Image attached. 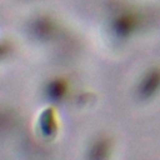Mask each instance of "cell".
<instances>
[{
	"mask_svg": "<svg viewBox=\"0 0 160 160\" xmlns=\"http://www.w3.org/2000/svg\"><path fill=\"white\" fill-rule=\"evenodd\" d=\"M141 24L140 15L131 9H120L115 11L110 20V30L116 39L124 40L130 38Z\"/></svg>",
	"mask_w": 160,
	"mask_h": 160,
	"instance_id": "obj_1",
	"label": "cell"
},
{
	"mask_svg": "<svg viewBox=\"0 0 160 160\" xmlns=\"http://www.w3.org/2000/svg\"><path fill=\"white\" fill-rule=\"evenodd\" d=\"M136 96L141 101H149L160 92V68L148 69L138 81L135 89Z\"/></svg>",
	"mask_w": 160,
	"mask_h": 160,
	"instance_id": "obj_2",
	"label": "cell"
},
{
	"mask_svg": "<svg viewBox=\"0 0 160 160\" xmlns=\"http://www.w3.org/2000/svg\"><path fill=\"white\" fill-rule=\"evenodd\" d=\"M66 92H68V84L61 79H54L46 86V95L52 101L62 100Z\"/></svg>",
	"mask_w": 160,
	"mask_h": 160,
	"instance_id": "obj_3",
	"label": "cell"
},
{
	"mask_svg": "<svg viewBox=\"0 0 160 160\" xmlns=\"http://www.w3.org/2000/svg\"><path fill=\"white\" fill-rule=\"evenodd\" d=\"M32 31L40 38L51 36V34L55 31V24L50 19L40 18L32 24Z\"/></svg>",
	"mask_w": 160,
	"mask_h": 160,
	"instance_id": "obj_4",
	"label": "cell"
},
{
	"mask_svg": "<svg viewBox=\"0 0 160 160\" xmlns=\"http://www.w3.org/2000/svg\"><path fill=\"white\" fill-rule=\"evenodd\" d=\"M110 150V142L108 139L101 138L98 141H95L90 149V158L92 159H102L106 158Z\"/></svg>",
	"mask_w": 160,
	"mask_h": 160,
	"instance_id": "obj_5",
	"label": "cell"
}]
</instances>
